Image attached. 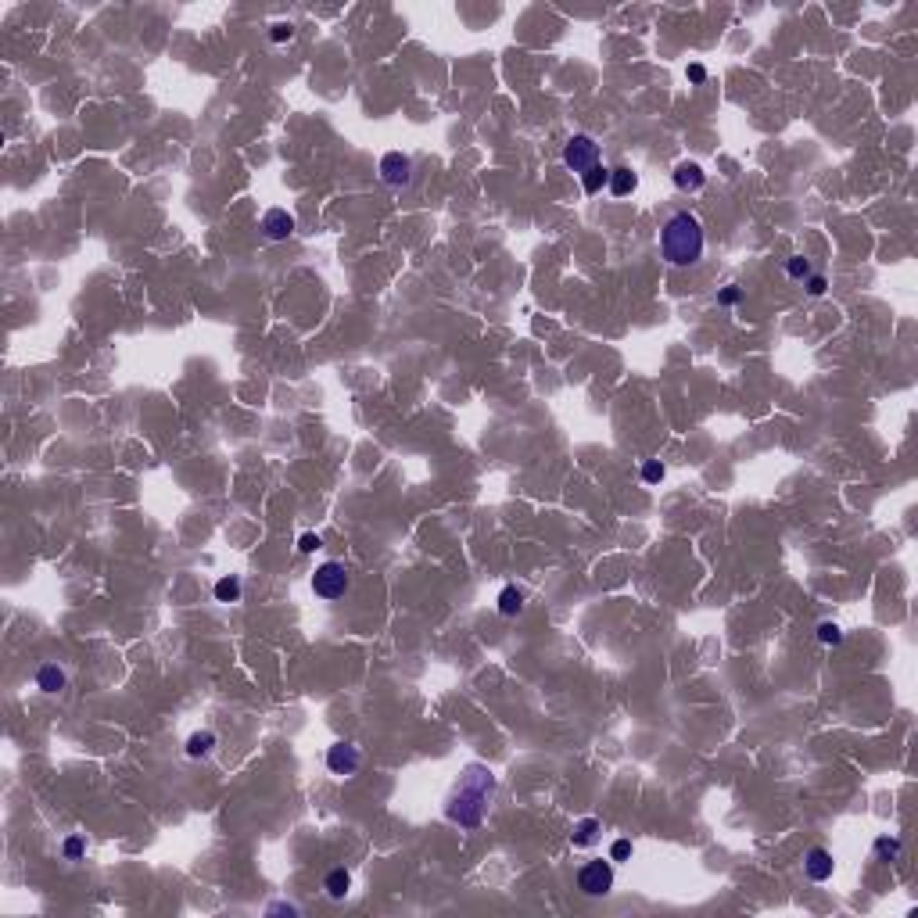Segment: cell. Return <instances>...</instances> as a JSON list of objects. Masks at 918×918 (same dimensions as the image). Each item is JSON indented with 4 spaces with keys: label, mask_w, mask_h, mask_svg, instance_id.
Wrapping results in <instances>:
<instances>
[{
    "label": "cell",
    "mask_w": 918,
    "mask_h": 918,
    "mask_svg": "<svg viewBox=\"0 0 918 918\" xmlns=\"http://www.w3.org/2000/svg\"><path fill=\"white\" fill-rule=\"evenodd\" d=\"M574 846H592L596 839H599V822L596 818H585V822H578L574 825Z\"/></svg>",
    "instance_id": "obj_16"
},
{
    "label": "cell",
    "mask_w": 918,
    "mask_h": 918,
    "mask_svg": "<svg viewBox=\"0 0 918 918\" xmlns=\"http://www.w3.org/2000/svg\"><path fill=\"white\" fill-rule=\"evenodd\" d=\"M521 606H524V592H521V589L509 585V589L499 592V613H502V617H516V613H521Z\"/></svg>",
    "instance_id": "obj_14"
},
{
    "label": "cell",
    "mask_w": 918,
    "mask_h": 918,
    "mask_svg": "<svg viewBox=\"0 0 918 918\" xmlns=\"http://www.w3.org/2000/svg\"><path fill=\"white\" fill-rule=\"evenodd\" d=\"M262 230H266L269 241H287V237L295 234V215L283 212V208H269V212L262 215Z\"/></svg>",
    "instance_id": "obj_8"
},
{
    "label": "cell",
    "mask_w": 918,
    "mask_h": 918,
    "mask_svg": "<svg viewBox=\"0 0 918 918\" xmlns=\"http://www.w3.org/2000/svg\"><path fill=\"white\" fill-rule=\"evenodd\" d=\"M212 746H215L212 732H194L187 739V757H205V754H212Z\"/></svg>",
    "instance_id": "obj_17"
},
{
    "label": "cell",
    "mask_w": 918,
    "mask_h": 918,
    "mask_svg": "<svg viewBox=\"0 0 918 918\" xmlns=\"http://www.w3.org/2000/svg\"><path fill=\"white\" fill-rule=\"evenodd\" d=\"M319 545H323V542H319V535H312V531H305V535L298 538V549H302V552H316Z\"/></svg>",
    "instance_id": "obj_25"
},
{
    "label": "cell",
    "mask_w": 918,
    "mask_h": 918,
    "mask_svg": "<svg viewBox=\"0 0 918 918\" xmlns=\"http://www.w3.org/2000/svg\"><path fill=\"white\" fill-rule=\"evenodd\" d=\"M312 589H316L319 599H341L344 589H348V570H344V563L327 560V563L312 574Z\"/></svg>",
    "instance_id": "obj_3"
},
{
    "label": "cell",
    "mask_w": 918,
    "mask_h": 918,
    "mask_svg": "<svg viewBox=\"0 0 918 918\" xmlns=\"http://www.w3.org/2000/svg\"><path fill=\"white\" fill-rule=\"evenodd\" d=\"M718 302H721V305H735V302H739V287H725V291L718 295Z\"/></svg>",
    "instance_id": "obj_28"
},
{
    "label": "cell",
    "mask_w": 918,
    "mask_h": 918,
    "mask_svg": "<svg viewBox=\"0 0 918 918\" xmlns=\"http://www.w3.org/2000/svg\"><path fill=\"white\" fill-rule=\"evenodd\" d=\"M269 914H298L295 904H269Z\"/></svg>",
    "instance_id": "obj_30"
},
{
    "label": "cell",
    "mask_w": 918,
    "mask_h": 918,
    "mask_svg": "<svg viewBox=\"0 0 918 918\" xmlns=\"http://www.w3.org/2000/svg\"><path fill=\"white\" fill-rule=\"evenodd\" d=\"M215 599L237 603V599H241V582H237V578H219V582H215Z\"/></svg>",
    "instance_id": "obj_18"
},
{
    "label": "cell",
    "mask_w": 918,
    "mask_h": 918,
    "mask_svg": "<svg viewBox=\"0 0 918 918\" xmlns=\"http://www.w3.org/2000/svg\"><path fill=\"white\" fill-rule=\"evenodd\" d=\"M348 886H352V876L344 872V868H334V872L327 876V883H323L327 897H334V900H344V893H348Z\"/></svg>",
    "instance_id": "obj_13"
},
{
    "label": "cell",
    "mask_w": 918,
    "mask_h": 918,
    "mask_svg": "<svg viewBox=\"0 0 918 918\" xmlns=\"http://www.w3.org/2000/svg\"><path fill=\"white\" fill-rule=\"evenodd\" d=\"M786 273H789L793 280H808V276H811V262L803 259V255H793V259L786 262Z\"/></svg>",
    "instance_id": "obj_21"
},
{
    "label": "cell",
    "mask_w": 918,
    "mask_h": 918,
    "mask_svg": "<svg viewBox=\"0 0 918 918\" xmlns=\"http://www.w3.org/2000/svg\"><path fill=\"white\" fill-rule=\"evenodd\" d=\"M495 793V775L484 768V764H470L463 771V782H459L452 803H448V818L467 825V829H477L481 818H484V808Z\"/></svg>",
    "instance_id": "obj_1"
},
{
    "label": "cell",
    "mask_w": 918,
    "mask_h": 918,
    "mask_svg": "<svg viewBox=\"0 0 918 918\" xmlns=\"http://www.w3.org/2000/svg\"><path fill=\"white\" fill-rule=\"evenodd\" d=\"M707 79V69L703 65H688V83H703Z\"/></svg>",
    "instance_id": "obj_29"
},
{
    "label": "cell",
    "mask_w": 918,
    "mask_h": 918,
    "mask_svg": "<svg viewBox=\"0 0 918 918\" xmlns=\"http://www.w3.org/2000/svg\"><path fill=\"white\" fill-rule=\"evenodd\" d=\"M563 162H567V169H574L582 176V172H589L592 165H599V144L592 137H585V133L570 137L567 147H563Z\"/></svg>",
    "instance_id": "obj_4"
},
{
    "label": "cell",
    "mask_w": 918,
    "mask_h": 918,
    "mask_svg": "<svg viewBox=\"0 0 918 918\" xmlns=\"http://www.w3.org/2000/svg\"><path fill=\"white\" fill-rule=\"evenodd\" d=\"M359 764H363V757H359V750H356L352 742H334L330 750H327V768H330L334 775H356Z\"/></svg>",
    "instance_id": "obj_6"
},
{
    "label": "cell",
    "mask_w": 918,
    "mask_h": 918,
    "mask_svg": "<svg viewBox=\"0 0 918 918\" xmlns=\"http://www.w3.org/2000/svg\"><path fill=\"white\" fill-rule=\"evenodd\" d=\"M606 183H610V169H603V165H592L589 172H582V187H585V194H599Z\"/></svg>",
    "instance_id": "obj_15"
},
{
    "label": "cell",
    "mask_w": 918,
    "mask_h": 918,
    "mask_svg": "<svg viewBox=\"0 0 918 918\" xmlns=\"http://www.w3.org/2000/svg\"><path fill=\"white\" fill-rule=\"evenodd\" d=\"M660 477H664V463H657V459H650V463H642V481L657 484Z\"/></svg>",
    "instance_id": "obj_23"
},
{
    "label": "cell",
    "mask_w": 918,
    "mask_h": 918,
    "mask_svg": "<svg viewBox=\"0 0 918 918\" xmlns=\"http://www.w3.org/2000/svg\"><path fill=\"white\" fill-rule=\"evenodd\" d=\"M36 685L43 688V693H62V688H65V671L54 667V664H43L36 671Z\"/></svg>",
    "instance_id": "obj_12"
},
{
    "label": "cell",
    "mask_w": 918,
    "mask_h": 918,
    "mask_svg": "<svg viewBox=\"0 0 918 918\" xmlns=\"http://www.w3.org/2000/svg\"><path fill=\"white\" fill-rule=\"evenodd\" d=\"M409 158L402 154V151H387L384 158H380V176H384V183H391V187H402V183H409Z\"/></svg>",
    "instance_id": "obj_7"
},
{
    "label": "cell",
    "mask_w": 918,
    "mask_h": 918,
    "mask_svg": "<svg viewBox=\"0 0 918 918\" xmlns=\"http://www.w3.org/2000/svg\"><path fill=\"white\" fill-rule=\"evenodd\" d=\"M606 187H610L613 198H624V194H631V191L639 187V176H635L628 165H617V169H610V183H606Z\"/></svg>",
    "instance_id": "obj_11"
},
{
    "label": "cell",
    "mask_w": 918,
    "mask_h": 918,
    "mask_svg": "<svg viewBox=\"0 0 918 918\" xmlns=\"http://www.w3.org/2000/svg\"><path fill=\"white\" fill-rule=\"evenodd\" d=\"M803 868H808V876H811L815 883H825V879L832 876V868H836V861H832V854H829L825 846H811V850H808V861H803Z\"/></svg>",
    "instance_id": "obj_9"
},
{
    "label": "cell",
    "mask_w": 918,
    "mask_h": 918,
    "mask_svg": "<svg viewBox=\"0 0 918 918\" xmlns=\"http://www.w3.org/2000/svg\"><path fill=\"white\" fill-rule=\"evenodd\" d=\"M660 248H664V259L671 266H693L700 255H703V226L696 215L688 212H678L667 219L664 234H660Z\"/></svg>",
    "instance_id": "obj_2"
},
{
    "label": "cell",
    "mask_w": 918,
    "mask_h": 918,
    "mask_svg": "<svg viewBox=\"0 0 918 918\" xmlns=\"http://www.w3.org/2000/svg\"><path fill=\"white\" fill-rule=\"evenodd\" d=\"M818 639H822L825 646H839V642H843V631H839V624L822 620V624H818Z\"/></svg>",
    "instance_id": "obj_20"
},
{
    "label": "cell",
    "mask_w": 918,
    "mask_h": 918,
    "mask_svg": "<svg viewBox=\"0 0 918 918\" xmlns=\"http://www.w3.org/2000/svg\"><path fill=\"white\" fill-rule=\"evenodd\" d=\"M578 886H582V893H589V897H606L610 886H613L610 861H589V865L578 872Z\"/></svg>",
    "instance_id": "obj_5"
},
{
    "label": "cell",
    "mask_w": 918,
    "mask_h": 918,
    "mask_svg": "<svg viewBox=\"0 0 918 918\" xmlns=\"http://www.w3.org/2000/svg\"><path fill=\"white\" fill-rule=\"evenodd\" d=\"M703 169L696 165V162H678L674 165V187L678 191H700L703 187Z\"/></svg>",
    "instance_id": "obj_10"
},
{
    "label": "cell",
    "mask_w": 918,
    "mask_h": 918,
    "mask_svg": "<svg viewBox=\"0 0 918 918\" xmlns=\"http://www.w3.org/2000/svg\"><path fill=\"white\" fill-rule=\"evenodd\" d=\"M897 854H900V839H893V836L876 839V857L879 861H897Z\"/></svg>",
    "instance_id": "obj_19"
},
{
    "label": "cell",
    "mask_w": 918,
    "mask_h": 918,
    "mask_svg": "<svg viewBox=\"0 0 918 918\" xmlns=\"http://www.w3.org/2000/svg\"><path fill=\"white\" fill-rule=\"evenodd\" d=\"M291 36H295V26H291V22H276V26L269 29V40H273V43H287Z\"/></svg>",
    "instance_id": "obj_22"
},
{
    "label": "cell",
    "mask_w": 918,
    "mask_h": 918,
    "mask_svg": "<svg viewBox=\"0 0 918 918\" xmlns=\"http://www.w3.org/2000/svg\"><path fill=\"white\" fill-rule=\"evenodd\" d=\"M628 854H631V843H628V839H617V843L610 846V857H613V861H624Z\"/></svg>",
    "instance_id": "obj_26"
},
{
    "label": "cell",
    "mask_w": 918,
    "mask_h": 918,
    "mask_svg": "<svg viewBox=\"0 0 918 918\" xmlns=\"http://www.w3.org/2000/svg\"><path fill=\"white\" fill-rule=\"evenodd\" d=\"M79 854H83V839H79V836H72V839H65V857H72V861H76V857H79Z\"/></svg>",
    "instance_id": "obj_27"
},
{
    "label": "cell",
    "mask_w": 918,
    "mask_h": 918,
    "mask_svg": "<svg viewBox=\"0 0 918 918\" xmlns=\"http://www.w3.org/2000/svg\"><path fill=\"white\" fill-rule=\"evenodd\" d=\"M825 287H829V280H825L822 273H811V276H808V291H811L815 298H818V295H825Z\"/></svg>",
    "instance_id": "obj_24"
}]
</instances>
